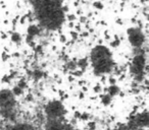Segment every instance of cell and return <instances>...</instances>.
Listing matches in <instances>:
<instances>
[{"label":"cell","mask_w":149,"mask_h":130,"mask_svg":"<svg viewBox=\"0 0 149 130\" xmlns=\"http://www.w3.org/2000/svg\"><path fill=\"white\" fill-rule=\"evenodd\" d=\"M128 39L133 47L139 48L143 45L145 41V37L142 31L137 28H131L128 30Z\"/></svg>","instance_id":"5"},{"label":"cell","mask_w":149,"mask_h":130,"mask_svg":"<svg viewBox=\"0 0 149 130\" xmlns=\"http://www.w3.org/2000/svg\"><path fill=\"white\" fill-rule=\"evenodd\" d=\"M145 68V56L139 53L133 58L132 64H131V71L134 75H142Z\"/></svg>","instance_id":"6"},{"label":"cell","mask_w":149,"mask_h":130,"mask_svg":"<svg viewBox=\"0 0 149 130\" xmlns=\"http://www.w3.org/2000/svg\"><path fill=\"white\" fill-rule=\"evenodd\" d=\"M91 63L96 74H104L109 72L113 65L111 54L104 46H97L92 50Z\"/></svg>","instance_id":"2"},{"label":"cell","mask_w":149,"mask_h":130,"mask_svg":"<svg viewBox=\"0 0 149 130\" xmlns=\"http://www.w3.org/2000/svg\"><path fill=\"white\" fill-rule=\"evenodd\" d=\"M113 130H131V129L129 127H126V126H120V127H118Z\"/></svg>","instance_id":"10"},{"label":"cell","mask_w":149,"mask_h":130,"mask_svg":"<svg viewBox=\"0 0 149 130\" xmlns=\"http://www.w3.org/2000/svg\"><path fill=\"white\" fill-rule=\"evenodd\" d=\"M148 114L146 112L144 113H141L139 115H137L134 119V126L135 128H143V127H146L148 125Z\"/></svg>","instance_id":"8"},{"label":"cell","mask_w":149,"mask_h":130,"mask_svg":"<svg viewBox=\"0 0 149 130\" xmlns=\"http://www.w3.org/2000/svg\"><path fill=\"white\" fill-rule=\"evenodd\" d=\"M6 130H36L33 126L27 123H21V124H15V125L9 126Z\"/></svg>","instance_id":"9"},{"label":"cell","mask_w":149,"mask_h":130,"mask_svg":"<svg viewBox=\"0 0 149 130\" xmlns=\"http://www.w3.org/2000/svg\"><path fill=\"white\" fill-rule=\"evenodd\" d=\"M33 9L40 25L50 31L59 29L64 21L61 0H33Z\"/></svg>","instance_id":"1"},{"label":"cell","mask_w":149,"mask_h":130,"mask_svg":"<svg viewBox=\"0 0 149 130\" xmlns=\"http://www.w3.org/2000/svg\"><path fill=\"white\" fill-rule=\"evenodd\" d=\"M15 99L13 91L9 89L0 91V111L6 118H11L15 115Z\"/></svg>","instance_id":"3"},{"label":"cell","mask_w":149,"mask_h":130,"mask_svg":"<svg viewBox=\"0 0 149 130\" xmlns=\"http://www.w3.org/2000/svg\"><path fill=\"white\" fill-rule=\"evenodd\" d=\"M136 130H145V129H143V128H137Z\"/></svg>","instance_id":"11"},{"label":"cell","mask_w":149,"mask_h":130,"mask_svg":"<svg viewBox=\"0 0 149 130\" xmlns=\"http://www.w3.org/2000/svg\"><path fill=\"white\" fill-rule=\"evenodd\" d=\"M46 115L48 117V120H54V119H61L64 113L63 106L57 101L50 102L45 108Z\"/></svg>","instance_id":"4"},{"label":"cell","mask_w":149,"mask_h":130,"mask_svg":"<svg viewBox=\"0 0 149 130\" xmlns=\"http://www.w3.org/2000/svg\"><path fill=\"white\" fill-rule=\"evenodd\" d=\"M45 130H72L68 124L63 123L61 119L48 120Z\"/></svg>","instance_id":"7"}]
</instances>
